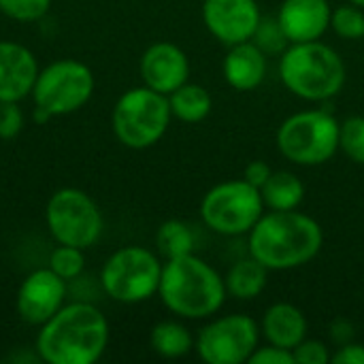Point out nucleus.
<instances>
[{
  "label": "nucleus",
  "instance_id": "nucleus-1",
  "mask_svg": "<svg viewBox=\"0 0 364 364\" xmlns=\"http://www.w3.org/2000/svg\"><path fill=\"white\" fill-rule=\"evenodd\" d=\"M324 245L322 226L299 209L264 211L247 232V250L269 271H292L311 262Z\"/></svg>",
  "mask_w": 364,
  "mask_h": 364
},
{
  "label": "nucleus",
  "instance_id": "nucleus-2",
  "mask_svg": "<svg viewBox=\"0 0 364 364\" xmlns=\"http://www.w3.org/2000/svg\"><path fill=\"white\" fill-rule=\"evenodd\" d=\"M109 322L90 303L62 305L36 337V352L49 364H94L107 350Z\"/></svg>",
  "mask_w": 364,
  "mask_h": 364
},
{
  "label": "nucleus",
  "instance_id": "nucleus-3",
  "mask_svg": "<svg viewBox=\"0 0 364 364\" xmlns=\"http://www.w3.org/2000/svg\"><path fill=\"white\" fill-rule=\"evenodd\" d=\"M158 294L171 314L186 320L215 316L228 296L224 277L194 254L171 258L162 264Z\"/></svg>",
  "mask_w": 364,
  "mask_h": 364
},
{
  "label": "nucleus",
  "instance_id": "nucleus-4",
  "mask_svg": "<svg viewBox=\"0 0 364 364\" xmlns=\"http://www.w3.org/2000/svg\"><path fill=\"white\" fill-rule=\"evenodd\" d=\"M279 79L288 92L307 102L335 98L348 79L343 58L322 41L292 43L279 58Z\"/></svg>",
  "mask_w": 364,
  "mask_h": 364
},
{
  "label": "nucleus",
  "instance_id": "nucleus-5",
  "mask_svg": "<svg viewBox=\"0 0 364 364\" xmlns=\"http://www.w3.org/2000/svg\"><path fill=\"white\" fill-rule=\"evenodd\" d=\"M341 122L326 109L299 111L277 130L279 154L299 166H320L339 151Z\"/></svg>",
  "mask_w": 364,
  "mask_h": 364
},
{
  "label": "nucleus",
  "instance_id": "nucleus-6",
  "mask_svg": "<svg viewBox=\"0 0 364 364\" xmlns=\"http://www.w3.org/2000/svg\"><path fill=\"white\" fill-rule=\"evenodd\" d=\"M168 96L143 85L124 92L111 115V126L117 141L130 149H147L156 145L171 124Z\"/></svg>",
  "mask_w": 364,
  "mask_h": 364
},
{
  "label": "nucleus",
  "instance_id": "nucleus-7",
  "mask_svg": "<svg viewBox=\"0 0 364 364\" xmlns=\"http://www.w3.org/2000/svg\"><path fill=\"white\" fill-rule=\"evenodd\" d=\"M162 277L160 258L139 245H128L113 252L100 271L102 290L117 303L136 305L158 294Z\"/></svg>",
  "mask_w": 364,
  "mask_h": 364
},
{
  "label": "nucleus",
  "instance_id": "nucleus-8",
  "mask_svg": "<svg viewBox=\"0 0 364 364\" xmlns=\"http://www.w3.org/2000/svg\"><path fill=\"white\" fill-rule=\"evenodd\" d=\"M264 213L262 194L245 179L213 186L200 200V218L209 230L222 237H243Z\"/></svg>",
  "mask_w": 364,
  "mask_h": 364
},
{
  "label": "nucleus",
  "instance_id": "nucleus-9",
  "mask_svg": "<svg viewBox=\"0 0 364 364\" xmlns=\"http://www.w3.org/2000/svg\"><path fill=\"white\" fill-rule=\"evenodd\" d=\"M45 220L60 245L87 250L102 235V213L94 198L79 188L58 190L47 203Z\"/></svg>",
  "mask_w": 364,
  "mask_h": 364
},
{
  "label": "nucleus",
  "instance_id": "nucleus-10",
  "mask_svg": "<svg viewBox=\"0 0 364 364\" xmlns=\"http://www.w3.org/2000/svg\"><path fill=\"white\" fill-rule=\"evenodd\" d=\"M94 73L79 60H58L43 70L32 87L34 105L53 115L79 111L94 94Z\"/></svg>",
  "mask_w": 364,
  "mask_h": 364
},
{
  "label": "nucleus",
  "instance_id": "nucleus-11",
  "mask_svg": "<svg viewBox=\"0 0 364 364\" xmlns=\"http://www.w3.org/2000/svg\"><path fill=\"white\" fill-rule=\"evenodd\" d=\"M260 324L252 316L228 314L200 328L194 350L207 364H243L260 346Z\"/></svg>",
  "mask_w": 364,
  "mask_h": 364
},
{
  "label": "nucleus",
  "instance_id": "nucleus-12",
  "mask_svg": "<svg viewBox=\"0 0 364 364\" xmlns=\"http://www.w3.org/2000/svg\"><path fill=\"white\" fill-rule=\"evenodd\" d=\"M262 19L256 0H205L203 23L213 38L230 47L254 38Z\"/></svg>",
  "mask_w": 364,
  "mask_h": 364
},
{
  "label": "nucleus",
  "instance_id": "nucleus-13",
  "mask_svg": "<svg viewBox=\"0 0 364 364\" xmlns=\"http://www.w3.org/2000/svg\"><path fill=\"white\" fill-rule=\"evenodd\" d=\"M66 299V282L49 267L32 271L19 286L17 311L23 322L32 326L45 324Z\"/></svg>",
  "mask_w": 364,
  "mask_h": 364
},
{
  "label": "nucleus",
  "instance_id": "nucleus-14",
  "mask_svg": "<svg viewBox=\"0 0 364 364\" xmlns=\"http://www.w3.org/2000/svg\"><path fill=\"white\" fill-rule=\"evenodd\" d=\"M190 77V60L181 47L168 41L154 43L141 55V79L147 87L168 96Z\"/></svg>",
  "mask_w": 364,
  "mask_h": 364
},
{
  "label": "nucleus",
  "instance_id": "nucleus-15",
  "mask_svg": "<svg viewBox=\"0 0 364 364\" xmlns=\"http://www.w3.org/2000/svg\"><path fill=\"white\" fill-rule=\"evenodd\" d=\"M328 0H284L275 15L288 43L320 41L331 28Z\"/></svg>",
  "mask_w": 364,
  "mask_h": 364
},
{
  "label": "nucleus",
  "instance_id": "nucleus-16",
  "mask_svg": "<svg viewBox=\"0 0 364 364\" xmlns=\"http://www.w3.org/2000/svg\"><path fill=\"white\" fill-rule=\"evenodd\" d=\"M38 77L34 53L13 41H0V102H19L32 94Z\"/></svg>",
  "mask_w": 364,
  "mask_h": 364
},
{
  "label": "nucleus",
  "instance_id": "nucleus-17",
  "mask_svg": "<svg viewBox=\"0 0 364 364\" xmlns=\"http://www.w3.org/2000/svg\"><path fill=\"white\" fill-rule=\"evenodd\" d=\"M222 75L232 90L252 92L267 77V53L254 41L230 45L222 62Z\"/></svg>",
  "mask_w": 364,
  "mask_h": 364
},
{
  "label": "nucleus",
  "instance_id": "nucleus-18",
  "mask_svg": "<svg viewBox=\"0 0 364 364\" xmlns=\"http://www.w3.org/2000/svg\"><path fill=\"white\" fill-rule=\"evenodd\" d=\"M307 318L292 303H275L271 305L260 322V333L267 343L294 350L307 337Z\"/></svg>",
  "mask_w": 364,
  "mask_h": 364
},
{
  "label": "nucleus",
  "instance_id": "nucleus-19",
  "mask_svg": "<svg viewBox=\"0 0 364 364\" xmlns=\"http://www.w3.org/2000/svg\"><path fill=\"white\" fill-rule=\"evenodd\" d=\"M269 282V269L260 264L254 256L237 260L228 273L224 275L228 296L237 301H254L258 299Z\"/></svg>",
  "mask_w": 364,
  "mask_h": 364
},
{
  "label": "nucleus",
  "instance_id": "nucleus-20",
  "mask_svg": "<svg viewBox=\"0 0 364 364\" xmlns=\"http://www.w3.org/2000/svg\"><path fill=\"white\" fill-rule=\"evenodd\" d=\"M264 209L290 211L299 209L305 200V183L290 171H273L267 183L260 188Z\"/></svg>",
  "mask_w": 364,
  "mask_h": 364
},
{
  "label": "nucleus",
  "instance_id": "nucleus-21",
  "mask_svg": "<svg viewBox=\"0 0 364 364\" xmlns=\"http://www.w3.org/2000/svg\"><path fill=\"white\" fill-rule=\"evenodd\" d=\"M168 105L173 117L186 124H198L209 117L213 109V98L207 87L198 83H183L175 92L168 94Z\"/></svg>",
  "mask_w": 364,
  "mask_h": 364
},
{
  "label": "nucleus",
  "instance_id": "nucleus-22",
  "mask_svg": "<svg viewBox=\"0 0 364 364\" xmlns=\"http://www.w3.org/2000/svg\"><path fill=\"white\" fill-rule=\"evenodd\" d=\"M194 341H196V337H192V333L183 324L173 322V320L156 324L149 335L151 350L158 356L168 358V360L188 356L194 350Z\"/></svg>",
  "mask_w": 364,
  "mask_h": 364
},
{
  "label": "nucleus",
  "instance_id": "nucleus-23",
  "mask_svg": "<svg viewBox=\"0 0 364 364\" xmlns=\"http://www.w3.org/2000/svg\"><path fill=\"white\" fill-rule=\"evenodd\" d=\"M156 245H158V252L166 260H171V258L186 256V254H194L196 237L190 224L181 220H168L158 228Z\"/></svg>",
  "mask_w": 364,
  "mask_h": 364
},
{
  "label": "nucleus",
  "instance_id": "nucleus-24",
  "mask_svg": "<svg viewBox=\"0 0 364 364\" xmlns=\"http://www.w3.org/2000/svg\"><path fill=\"white\" fill-rule=\"evenodd\" d=\"M331 28L346 41H360L364 38V9L352 2L335 6L331 13Z\"/></svg>",
  "mask_w": 364,
  "mask_h": 364
},
{
  "label": "nucleus",
  "instance_id": "nucleus-25",
  "mask_svg": "<svg viewBox=\"0 0 364 364\" xmlns=\"http://www.w3.org/2000/svg\"><path fill=\"white\" fill-rule=\"evenodd\" d=\"M85 250L75 245H58L49 256V269L64 282L77 279L85 269Z\"/></svg>",
  "mask_w": 364,
  "mask_h": 364
},
{
  "label": "nucleus",
  "instance_id": "nucleus-26",
  "mask_svg": "<svg viewBox=\"0 0 364 364\" xmlns=\"http://www.w3.org/2000/svg\"><path fill=\"white\" fill-rule=\"evenodd\" d=\"M339 149L356 164H364V117H346L339 126Z\"/></svg>",
  "mask_w": 364,
  "mask_h": 364
},
{
  "label": "nucleus",
  "instance_id": "nucleus-27",
  "mask_svg": "<svg viewBox=\"0 0 364 364\" xmlns=\"http://www.w3.org/2000/svg\"><path fill=\"white\" fill-rule=\"evenodd\" d=\"M267 55H277V53H284L286 47L290 45L277 17H262L256 32H254V38H252Z\"/></svg>",
  "mask_w": 364,
  "mask_h": 364
},
{
  "label": "nucleus",
  "instance_id": "nucleus-28",
  "mask_svg": "<svg viewBox=\"0 0 364 364\" xmlns=\"http://www.w3.org/2000/svg\"><path fill=\"white\" fill-rule=\"evenodd\" d=\"M51 6V0H0V11L15 21H36Z\"/></svg>",
  "mask_w": 364,
  "mask_h": 364
},
{
  "label": "nucleus",
  "instance_id": "nucleus-29",
  "mask_svg": "<svg viewBox=\"0 0 364 364\" xmlns=\"http://www.w3.org/2000/svg\"><path fill=\"white\" fill-rule=\"evenodd\" d=\"M294 363L296 364H326L331 363V350L320 339H303L294 350Z\"/></svg>",
  "mask_w": 364,
  "mask_h": 364
},
{
  "label": "nucleus",
  "instance_id": "nucleus-30",
  "mask_svg": "<svg viewBox=\"0 0 364 364\" xmlns=\"http://www.w3.org/2000/svg\"><path fill=\"white\" fill-rule=\"evenodd\" d=\"M26 117L17 102H0V139H15L23 130Z\"/></svg>",
  "mask_w": 364,
  "mask_h": 364
},
{
  "label": "nucleus",
  "instance_id": "nucleus-31",
  "mask_svg": "<svg viewBox=\"0 0 364 364\" xmlns=\"http://www.w3.org/2000/svg\"><path fill=\"white\" fill-rule=\"evenodd\" d=\"M250 364H296L294 363V354L292 350L286 348H277V346H258L254 350V354L250 356Z\"/></svg>",
  "mask_w": 364,
  "mask_h": 364
},
{
  "label": "nucleus",
  "instance_id": "nucleus-32",
  "mask_svg": "<svg viewBox=\"0 0 364 364\" xmlns=\"http://www.w3.org/2000/svg\"><path fill=\"white\" fill-rule=\"evenodd\" d=\"M331 363L335 364H364V346L363 343H341L337 352L331 356Z\"/></svg>",
  "mask_w": 364,
  "mask_h": 364
},
{
  "label": "nucleus",
  "instance_id": "nucleus-33",
  "mask_svg": "<svg viewBox=\"0 0 364 364\" xmlns=\"http://www.w3.org/2000/svg\"><path fill=\"white\" fill-rule=\"evenodd\" d=\"M271 173H273V168L267 164V162H262V160H252L247 166H245V171H243V179L247 181V183H252L254 188H262L264 183H267V179L271 177Z\"/></svg>",
  "mask_w": 364,
  "mask_h": 364
},
{
  "label": "nucleus",
  "instance_id": "nucleus-34",
  "mask_svg": "<svg viewBox=\"0 0 364 364\" xmlns=\"http://www.w3.org/2000/svg\"><path fill=\"white\" fill-rule=\"evenodd\" d=\"M348 2H352V4H356V6H363L364 9V0H348Z\"/></svg>",
  "mask_w": 364,
  "mask_h": 364
}]
</instances>
